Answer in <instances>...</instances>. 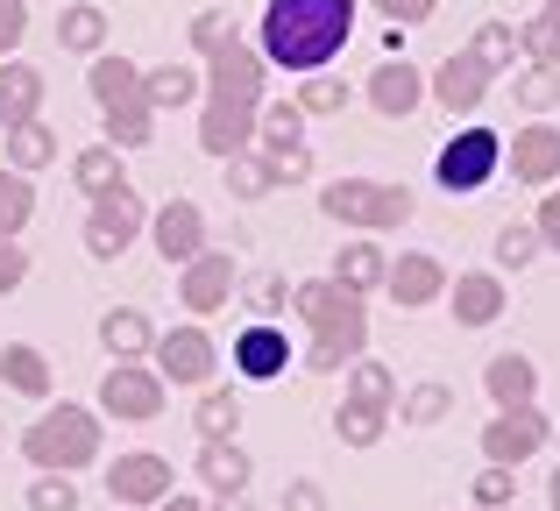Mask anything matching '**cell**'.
<instances>
[{
  "label": "cell",
  "instance_id": "cell-49",
  "mask_svg": "<svg viewBox=\"0 0 560 511\" xmlns=\"http://www.w3.org/2000/svg\"><path fill=\"white\" fill-rule=\"evenodd\" d=\"M533 235H539V249H560V185H547V199L533 213Z\"/></svg>",
  "mask_w": 560,
  "mask_h": 511
},
{
  "label": "cell",
  "instance_id": "cell-30",
  "mask_svg": "<svg viewBox=\"0 0 560 511\" xmlns=\"http://www.w3.org/2000/svg\"><path fill=\"white\" fill-rule=\"evenodd\" d=\"M142 100H150V114H164V107H185V100H199V71L171 57V65L142 71Z\"/></svg>",
  "mask_w": 560,
  "mask_h": 511
},
{
  "label": "cell",
  "instance_id": "cell-6",
  "mask_svg": "<svg viewBox=\"0 0 560 511\" xmlns=\"http://www.w3.org/2000/svg\"><path fill=\"white\" fill-rule=\"evenodd\" d=\"M497 171H504V136H497V128H462V136H447L440 156H433L440 193H482Z\"/></svg>",
  "mask_w": 560,
  "mask_h": 511
},
{
  "label": "cell",
  "instance_id": "cell-17",
  "mask_svg": "<svg viewBox=\"0 0 560 511\" xmlns=\"http://www.w3.org/2000/svg\"><path fill=\"white\" fill-rule=\"evenodd\" d=\"M383 291H390V305H405V313L440 305V299H447V263L425 256V249H405L390 263V277H383Z\"/></svg>",
  "mask_w": 560,
  "mask_h": 511
},
{
  "label": "cell",
  "instance_id": "cell-33",
  "mask_svg": "<svg viewBox=\"0 0 560 511\" xmlns=\"http://www.w3.org/2000/svg\"><path fill=\"white\" fill-rule=\"evenodd\" d=\"M334 433H341V448H376L383 433H390V413H376V405H362V398H341Z\"/></svg>",
  "mask_w": 560,
  "mask_h": 511
},
{
  "label": "cell",
  "instance_id": "cell-20",
  "mask_svg": "<svg viewBox=\"0 0 560 511\" xmlns=\"http://www.w3.org/2000/svg\"><path fill=\"white\" fill-rule=\"evenodd\" d=\"M85 93H93L100 114H114V107H150V100H142L136 57H114V50H100L93 65H85Z\"/></svg>",
  "mask_w": 560,
  "mask_h": 511
},
{
  "label": "cell",
  "instance_id": "cell-35",
  "mask_svg": "<svg viewBox=\"0 0 560 511\" xmlns=\"http://www.w3.org/2000/svg\"><path fill=\"white\" fill-rule=\"evenodd\" d=\"M28 213H36V185H28L22 171H0V242L22 235Z\"/></svg>",
  "mask_w": 560,
  "mask_h": 511
},
{
  "label": "cell",
  "instance_id": "cell-21",
  "mask_svg": "<svg viewBox=\"0 0 560 511\" xmlns=\"http://www.w3.org/2000/svg\"><path fill=\"white\" fill-rule=\"evenodd\" d=\"M482 398L497 405V413H518V405H539V370H533V356H490L482 362Z\"/></svg>",
  "mask_w": 560,
  "mask_h": 511
},
{
  "label": "cell",
  "instance_id": "cell-1",
  "mask_svg": "<svg viewBox=\"0 0 560 511\" xmlns=\"http://www.w3.org/2000/svg\"><path fill=\"white\" fill-rule=\"evenodd\" d=\"M262 65L248 43H228V50L206 57V107H199V150L213 164H234V156L256 150V114H262Z\"/></svg>",
  "mask_w": 560,
  "mask_h": 511
},
{
  "label": "cell",
  "instance_id": "cell-52",
  "mask_svg": "<svg viewBox=\"0 0 560 511\" xmlns=\"http://www.w3.org/2000/svg\"><path fill=\"white\" fill-rule=\"evenodd\" d=\"M284 511H327V490H319V484H305V476H299V484L284 490Z\"/></svg>",
  "mask_w": 560,
  "mask_h": 511
},
{
  "label": "cell",
  "instance_id": "cell-42",
  "mask_svg": "<svg viewBox=\"0 0 560 511\" xmlns=\"http://www.w3.org/2000/svg\"><path fill=\"white\" fill-rule=\"evenodd\" d=\"M228 43H242V36H234V14H228V8H206V14H191V50H199V57L228 50Z\"/></svg>",
  "mask_w": 560,
  "mask_h": 511
},
{
  "label": "cell",
  "instance_id": "cell-22",
  "mask_svg": "<svg viewBox=\"0 0 560 511\" xmlns=\"http://www.w3.org/2000/svg\"><path fill=\"white\" fill-rule=\"evenodd\" d=\"M57 50L85 57V65H93L100 50H114V28H107V8H100V0H71V8L57 14Z\"/></svg>",
  "mask_w": 560,
  "mask_h": 511
},
{
  "label": "cell",
  "instance_id": "cell-7",
  "mask_svg": "<svg viewBox=\"0 0 560 511\" xmlns=\"http://www.w3.org/2000/svg\"><path fill=\"white\" fill-rule=\"evenodd\" d=\"M136 235H150V207H142L136 185H121V193H100L93 213H85V249L100 263H121L136 249Z\"/></svg>",
  "mask_w": 560,
  "mask_h": 511
},
{
  "label": "cell",
  "instance_id": "cell-26",
  "mask_svg": "<svg viewBox=\"0 0 560 511\" xmlns=\"http://www.w3.org/2000/svg\"><path fill=\"white\" fill-rule=\"evenodd\" d=\"M100 341H107L114 362H136V356H150V348H156V327H150V313H142V305H107Z\"/></svg>",
  "mask_w": 560,
  "mask_h": 511
},
{
  "label": "cell",
  "instance_id": "cell-14",
  "mask_svg": "<svg viewBox=\"0 0 560 511\" xmlns=\"http://www.w3.org/2000/svg\"><path fill=\"white\" fill-rule=\"evenodd\" d=\"M504 164H511V178L518 185H560V128L553 121H525L518 136L504 142Z\"/></svg>",
  "mask_w": 560,
  "mask_h": 511
},
{
  "label": "cell",
  "instance_id": "cell-39",
  "mask_svg": "<svg viewBox=\"0 0 560 511\" xmlns=\"http://www.w3.org/2000/svg\"><path fill=\"white\" fill-rule=\"evenodd\" d=\"M191 419H199L206 441H234V433H242V398H234V391H206Z\"/></svg>",
  "mask_w": 560,
  "mask_h": 511
},
{
  "label": "cell",
  "instance_id": "cell-9",
  "mask_svg": "<svg viewBox=\"0 0 560 511\" xmlns=\"http://www.w3.org/2000/svg\"><path fill=\"white\" fill-rule=\"evenodd\" d=\"M150 370L164 376V384H185V391H199V384H213V370H220V348H213V334L191 320V327H171V334H156V348H150Z\"/></svg>",
  "mask_w": 560,
  "mask_h": 511
},
{
  "label": "cell",
  "instance_id": "cell-56",
  "mask_svg": "<svg viewBox=\"0 0 560 511\" xmlns=\"http://www.w3.org/2000/svg\"><path fill=\"white\" fill-rule=\"evenodd\" d=\"M547 14H560V0H547Z\"/></svg>",
  "mask_w": 560,
  "mask_h": 511
},
{
  "label": "cell",
  "instance_id": "cell-48",
  "mask_svg": "<svg viewBox=\"0 0 560 511\" xmlns=\"http://www.w3.org/2000/svg\"><path fill=\"white\" fill-rule=\"evenodd\" d=\"M433 8H440V0H376V14H383L390 28H419V22H433Z\"/></svg>",
  "mask_w": 560,
  "mask_h": 511
},
{
  "label": "cell",
  "instance_id": "cell-32",
  "mask_svg": "<svg viewBox=\"0 0 560 511\" xmlns=\"http://www.w3.org/2000/svg\"><path fill=\"white\" fill-rule=\"evenodd\" d=\"M468 57H476L490 79H504V71L525 57V50H518V28H511V22H482L476 36H468Z\"/></svg>",
  "mask_w": 560,
  "mask_h": 511
},
{
  "label": "cell",
  "instance_id": "cell-43",
  "mask_svg": "<svg viewBox=\"0 0 560 511\" xmlns=\"http://www.w3.org/2000/svg\"><path fill=\"white\" fill-rule=\"evenodd\" d=\"M242 299L256 305V320H277V313L291 305V284H284L277 270H262V277H248V284H242Z\"/></svg>",
  "mask_w": 560,
  "mask_h": 511
},
{
  "label": "cell",
  "instance_id": "cell-23",
  "mask_svg": "<svg viewBox=\"0 0 560 511\" xmlns=\"http://www.w3.org/2000/svg\"><path fill=\"white\" fill-rule=\"evenodd\" d=\"M199 484L213 490V498H248V484H256V462H248L234 441H206V448H199Z\"/></svg>",
  "mask_w": 560,
  "mask_h": 511
},
{
  "label": "cell",
  "instance_id": "cell-37",
  "mask_svg": "<svg viewBox=\"0 0 560 511\" xmlns=\"http://www.w3.org/2000/svg\"><path fill=\"white\" fill-rule=\"evenodd\" d=\"M348 398H362V405H376V413H390L397 405V376L383 370V362H348Z\"/></svg>",
  "mask_w": 560,
  "mask_h": 511
},
{
  "label": "cell",
  "instance_id": "cell-18",
  "mask_svg": "<svg viewBox=\"0 0 560 511\" xmlns=\"http://www.w3.org/2000/svg\"><path fill=\"white\" fill-rule=\"evenodd\" d=\"M362 93H370V107L383 121H405V114H419V100H425V71L411 65V57H383Z\"/></svg>",
  "mask_w": 560,
  "mask_h": 511
},
{
  "label": "cell",
  "instance_id": "cell-34",
  "mask_svg": "<svg viewBox=\"0 0 560 511\" xmlns=\"http://www.w3.org/2000/svg\"><path fill=\"white\" fill-rule=\"evenodd\" d=\"M447 413H454V391L440 384V376H425V384H411L405 398H397V419H405V427H440Z\"/></svg>",
  "mask_w": 560,
  "mask_h": 511
},
{
  "label": "cell",
  "instance_id": "cell-46",
  "mask_svg": "<svg viewBox=\"0 0 560 511\" xmlns=\"http://www.w3.org/2000/svg\"><path fill=\"white\" fill-rule=\"evenodd\" d=\"M511 498H518V469H497L490 462V469L476 476V511H504Z\"/></svg>",
  "mask_w": 560,
  "mask_h": 511
},
{
  "label": "cell",
  "instance_id": "cell-15",
  "mask_svg": "<svg viewBox=\"0 0 560 511\" xmlns=\"http://www.w3.org/2000/svg\"><path fill=\"white\" fill-rule=\"evenodd\" d=\"M234 370L248 376V384H277V376L291 370V341H284V327L277 320H248L242 334H234Z\"/></svg>",
  "mask_w": 560,
  "mask_h": 511
},
{
  "label": "cell",
  "instance_id": "cell-53",
  "mask_svg": "<svg viewBox=\"0 0 560 511\" xmlns=\"http://www.w3.org/2000/svg\"><path fill=\"white\" fill-rule=\"evenodd\" d=\"M156 511H206V504H199V498H185V490H171V498L156 504Z\"/></svg>",
  "mask_w": 560,
  "mask_h": 511
},
{
  "label": "cell",
  "instance_id": "cell-29",
  "mask_svg": "<svg viewBox=\"0 0 560 511\" xmlns=\"http://www.w3.org/2000/svg\"><path fill=\"white\" fill-rule=\"evenodd\" d=\"M71 185H79L85 199H100V193H121V185H128V171H121V150H107V142L79 150V156H71Z\"/></svg>",
  "mask_w": 560,
  "mask_h": 511
},
{
  "label": "cell",
  "instance_id": "cell-41",
  "mask_svg": "<svg viewBox=\"0 0 560 511\" xmlns=\"http://www.w3.org/2000/svg\"><path fill=\"white\" fill-rule=\"evenodd\" d=\"M341 107H348V79H334V71H313L299 85V114H341Z\"/></svg>",
  "mask_w": 560,
  "mask_h": 511
},
{
  "label": "cell",
  "instance_id": "cell-10",
  "mask_svg": "<svg viewBox=\"0 0 560 511\" xmlns=\"http://www.w3.org/2000/svg\"><path fill=\"white\" fill-rule=\"evenodd\" d=\"M164 376L142 370V362H114L107 384H100V413L107 419H128V427H150L156 413H164Z\"/></svg>",
  "mask_w": 560,
  "mask_h": 511
},
{
  "label": "cell",
  "instance_id": "cell-27",
  "mask_svg": "<svg viewBox=\"0 0 560 511\" xmlns=\"http://www.w3.org/2000/svg\"><path fill=\"white\" fill-rule=\"evenodd\" d=\"M0 384H8L14 398H50L57 376H50V362H43V348L8 341V348H0Z\"/></svg>",
  "mask_w": 560,
  "mask_h": 511
},
{
  "label": "cell",
  "instance_id": "cell-50",
  "mask_svg": "<svg viewBox=\"0 0 560 511\" xmlns=\"http://www.w3.org/2000/svg\"><path fill=\"white\" fill-rule=\"evenodd\" d=\"M22 36H28V0H0V57H14Z\"/></svg>",
  "mask_w": 560,
  "mask_h": 511
},
{
  "label": "cell",
  "instance_id": "cell-51",
  "mask_svg": "<svg viewBox=\"0 0 560 511\" xmlns=\"http://www.w3.org/2000/svg\"><path fill=\"white\" fill-rule=\"evenodd\" d=\"M22 277H28V249H22V242H0V299L22 291Z\"/></svg>",
  "mask_w": 560,
  "mask_h": 511
},
{
  "label": "cell",
  "instance_id": "cell-55",
  "mask_svg": "<svg viewBox=\"0 0 560 511\" xmlns=\"http://www.w3.org/2000/svg\"><path fill=\"white\" fill-rule=\"evenodd\" d=\"M547 504H553V511H560V469H553V476H547Z\"/></svg>",
  "mask_w": 560,
  "mask_h": 511
},
{
  "label": "cell",
  "instance_id": "cell-19",
  "mask_svg": "<svg viewBox=\"0 0 560 511\" xmlns=\"http://www.w3.org/2000/svg\"><path fill=\"white\" fill-rule=\"evenodd\" d=\"M425 93H433V100H440L447 114H476L482 100H490V71H482V65H476L468 50H454V57H440V65H433V79H425Z\"/></svg>",
  "mask_w": 560,
  "mask_h": 511
},
{
  "label": "cell",
  "instance_id": "cell-4",
  "mask_svg": "<svg viewBox=\"0 0 560 511\" xmlns=\"http://www.w3.org/2000/svg\"><path fill=\"white\" fill-rule=\"evenodd\" d=\"M22 455H28V469H36V476H79V469H93V462L107 455V441H100V413H93V405H50V413L22 433Z\"/></svg>",
  "mask_w": 560,
  "mask_h": 511
},
{
  "label": "cell",
  "instance_id": "cell-5",
  "mask_svg": "<svg viewBox=\"0 0 560 511\" xmlns=\"http://www.w3.org/2000/svg\"><path fill=\"white\" fill-rule=\"evenodd\" d=\"M411 207H419V199H411L405 185H383V178H334V185H319V213L341 221V228H362V235L405 228Z\"/></svg>",
  "mask_w": 560,
  "mask_h": 511
},
{
  "label": "cell",
  "instance_id": "cell-11",
  "mask_svg": "<svg viewBox=\"0 0 560 511\" xmlns=\"http://www.w3.org/2000/svg\"><path fill=\"white\" fill-rule=\"evenodd\" d=\"M547 441H553V419L539 413V405H518V413H497L490 427H482V455H490L497 469H518V462H533Z\"/></svg>",
  "mask_w": 560,
  "mask_h": 511
},
{
  "label": "cell",
  "instance_id": "cell-44",
  "mask_svg": "<svg viewBox=\"0 0 560 511\" xmlns=\"http://www.w3.org/2000/svg\"><path fill=\"white\" fill-rule=\"evenodd\" d=\"M533 256H539L533 221H504L497 228V263H504V270H518V263H533Z\"/></svg>",
  "mask_w": 560,
  "mask_h": 511
},
{
  "label": "cell",
  "instance_id": "cell-40",
  "mask_svg": "<svg viewBox=\"0 0 560 511\" xmlns=\"http://www.w3.org/2000/svg\"><path fill=\"white\" fill-rule=\"evenodd\" d=\"M220 178H228L234 199H270V193H277V178H270V164H262V156H234Z\"/></svg>",
  "mask_w": 560,
  "mask_h": 511
},
{
  "label": "cell",
  "instance_id": "cell-25",
  "mask_svg": "<svg viewBox=\"0 0 560 511\" xmlns=\"http://www.w3.org/2000/svg\"><path fill=\"white\" fill-rule=\"evenodd\" d=\"M43 114V71L22 57H0V121H36Z\"/></svg>",
  "mask_w": 560,
  "mask_h": 511
},
{
  "label": "cell",
  "instance_id": "cell-28",
  "mask_svg": "<svg viewBox=\"0 0 560 511\" xmlns=\"http://www.w3.org/2000/svg\"><path fill=\"white\" fill-rule=\"evenodd\" d=\"M50 164H57V128L43 121V114L36 121H14L8 128V171L28 178V171H50Z\"/></svg>",
  "mask_w": 560,
  "mask_h": 511
},
{
  "label": "cell",
  "instance_id": "cell-13",
  "mask_svg": "<svg viewBox=\"0 0 560 511\" xmlns=\"http://www.w3.org/2000/svg\"><path fill=\"white\" fill-rule=\"evenodd\" d=\"M150 242H156V256L164 263H185L191 256H206L213 242H206V213H199V199H164V207L150 213Z\"/></svg>",
  "mask_w": 560,
  "mask_h": 511
},
{
  "label": "cell",
  "instance_id": "cell-16",
  "mask_svg": "<svg viewBox=\"0 0 560 511\" xmlns=\"http://www.w3.org/2000/svg\"><path fill=\"white\" fill-rule=\"evenodd\" d=\"M447 305H454V327H497L511 305V284L497 270H462L447 277Z\"/></svg>",
  "mask_w": 560,
  "mask_h": 511
},
{
  "label": "cell",
  "instance_id": "cell-31",
  "mask_svg": "<svg viewBox=\"0 0 560 511\" xmlns=\"http://www.w3.org/2000/svg\"><path fill=\"white\" fill-rule=\"evenodd\" d=\"M256 142H262V156H277V150H299L305 142V114H299V100H262V114H256Z\"/></svg>",
  "mask_w": 560,
  "mask_h": 511
},
{
  "label": "cell",
  "instance_id": "cell-45",
  "mask_svg": "<svg viewBox=\"0 0 560 511\" xmlns=\"http://www.w3.org/2000/svg\"><path fill=\"white\" fill-rule=\"evenodd\" d=\"M28 511H79V484L71 476H36L28 484Z\"/></svg>",
  "mask_w": 560,
  "mask_h": 511
},
{
  "label": "cell",
  "instance_id": "cell-12",
  "mask_svg": "<svg viewBox=\"0 0 560 511\" xmlns=\"http://www.w3.org/2000/svg\"><path fill=\"white\" fill-rule=\"evenodd\" d=\"M234 291H242V270H234V256H228V249H206V256H191L185 270H178V299H185V313H191V320L220 313Z\"/></svg>",
  "mask_w": 560,
  "mask_h": 511
},
{
  "label": "cell",
  "instance_id": "cell-3",
  "mask_svg": "<svg viewBox=\"0 0 560 511\" xmlns=\"http://www.w3.org/2000/svg\"><path fill=\"white\" fill-rule=\"evenodd\" d=\"M291 305H299L305 334H313L305 370L334 376L341 362H362V348H370V299L341 291L334 277H305V284H291Z\"/></svg>",
  "mask_w": 560,
  "mask_h": 511
},
{
  "label": "cell",
  "instance_id": "cell-54",
  "mask_svg": "<svg viewBox=\"0 0 560 511\" xmlns=\"http://www.w3.org/2000/svg\"><path fill=\"white\" fill-rule=\"evenodd\" d=\"M213 511H256V504H248V498H220Z\"/></svg>",
  "mask_w": 560,
  "mask_h": 511
},
{
  "label": "cell",
  "instance_id": "cell-47",
  "mask_svg": "<svg viewBox=\"0 0 560 511\" xmlns=\"http://www.w3.org/2000/svg\"><path fill=\"white\" fill-rule=\"evenodd\" d=\"M262 164H270V178H277V193H284V185H305L313 178V150H277V156H262Z\"/></svg>",
  "mask_w": 560,
  "mask_h": 511
},
{
  "label": "cell",
  "instance_id": "cell-8",
  "mask_svg": "<svg viewBox=\"0 0 560 511\" xmlns=\"http://www.w3.org/2000/svg\"><path fill=\"white\" fill-rule=\"evenodd\" d=\"M171 490H178V476H171V455H156V448H128V455L107 462V498L114 504L156 511Z\"/></svg>",
  "mask_w": 560,
  "mask_h": 511
},
{
  "label": "cell",
  "instance_id": "cell-24",
  "mask_svg": "<svg viewBox=\"0 0 560 511\" xmlns=\"http://www.w3.org/2000/svg\"><path fill=\"white\" fill-rule=\"evenodd\" d=\"M334 284L341 291H355V299H370V291H383V277H390V256L376 249V235H362V242H348L341 256H334Z\"/></svg>",
  "mask_w": 560,
  "mask_h": 511
},
{
  "label": "cell",
  "instance_id": "cell-2",
  "mask_svg": "<svg viewBox=\"0 0 560 511\" xmlns=\"http://www.w3.org/2000/svg\"><path fill=\"white\" fill-rule=\"evenodd\" d=\"M355 8L362 0H270L256 22V57L277 71H299V79H313V71H327L334 57L348 50V36H355Z\"/></svg>",
  "mask_w": 560,
  "mask_h": 511
},
{
  "label": "cell",
  "instance_id": "cell-36",
  "mask_svg": "<svg viewBox=\"0 0 560 511\" xmlns=\"http://www.w3.org/2000/svg\"><path fill=\"white\" fill-rule=\"evenodd\" d=\"M511 100H518V107L533 114V121H539V114H553V107H560V71H547V65H525L518 79H511Z\"/></svg>",
  "mask_w": 560,
  "mask_h": 511
},
{
  "label": "cell",
  "instance_id": "cell-38",
  "mask_svg": "<svg viewBox=\"0 0 560 511\" xmlns=\"http://www.w3.org/2000/svg\"><path fill=\"white\" fill-rule=\"evenodd\" d=\"M518 50H525V65H547V71H560V14L539 8L533 22L518 28Z\"/></svg>",
  "mask_w": 560,
  "mask_h": 511
}]
</instances>
